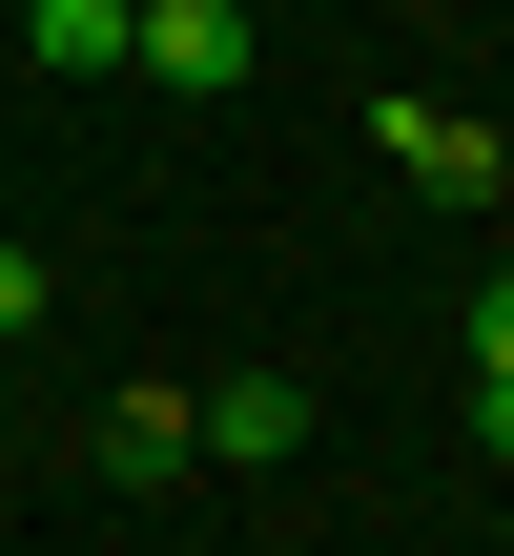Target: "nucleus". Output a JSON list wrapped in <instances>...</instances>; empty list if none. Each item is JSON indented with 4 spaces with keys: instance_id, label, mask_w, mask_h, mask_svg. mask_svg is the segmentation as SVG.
Returning <instances> with one entry per match:
<instances>
[{
    "instance_id": "f257e3e1",
    "label": "nucleus",
    "mask_w": 514,
    "mask_h": 556,
    "mask_svg": "<svg viewBox=\"0 0 514 556\" xmlns=\"http://www.w3.org/2000/svg\"><path fill=\"white\" fill-rule=\"evenodd\" d=\"M124 62H144V83H185V103H227V83H247V0H144V21H124Z\"/></svg>"
},
{
    "instance_id": "f03ea898",
    "label": "nucleus",
    "mask_w": 514,
    "mask_h": 556,
    "mask_svg": "<svg viewBox=\"0 0 514 556\" xmlns=\"http://www.w3.org/2000/svg\"><path fill=\"white\" fill-rule=\"evenodd\" d=\"M391 165H412L433 206H494V186H514V144L474 124V103H391Z\"/></svg>"
},
{
    "instance_id": "7ed1b4c3",
    "label": "nucleus",
    "mask_w": 514,
    "mask_h": 556,
    "mask_svg": "<svg viewBox=\"0 0 514 556\" xmlns=\"http://www.w3.org/2000/svg\"><path fill=\"white\" fill-rule=\"evenodd\" d=\"M206 454H227V475L309 454V392H288V371H227V392H206Z\"/></svg>"
},
{
    "instance_id": "20e7f679",
    "label": "nucleus",
    "mask_w": 514,
    "mask_h": 556,
    "mask_svg": "<svg viewBox=\"0 0 514 556\" xmlns=\"http://www.w3.org/2000/svg\"><path fill=\"white\" fill-rule=\"evenodd\" d=\"M185 454H206V392H124V413H103V475H124V495H165Z\"/></svg>"
},
{
    "instance_id": "39448f33",
    "label": "nucleus",
    "mask_w": 514,
    "mask_h": 556,
    "mask_svg": "<svg viewBox=\"0 0 514 556\" xmlns=\"http://www.w3.org/2000/svg\"><path fill=\"white\" fill-rule=\"evenodd\" d=\"M21 62H124V0H41V21H21Z\"/></svg>"
},
{
    "instance_id": "423d86ee",
    "label": "nucleus",
    "mask_w": 514,
    "mask_h": 556,
    "mask_svg": "<svg viewBox=\"0 0 514 556\" xmlns=\"http://www.w3.org/2000/svg\"><path fill=\"white\" fill-rule=\"evenodd\" d=\"M21 330H41V248H0V351H21Z\"/></svg>"
},
{
    "instance_id": "0eeeda50",
    "label": "nucleus",
    "mask_w": 514,
    "mask_h": 556,
    "mask_svg": "<svg viewBox=\"0 0 514 556\" xmlns=\"http://www.w3.org/2000/svg\"><path fill=\"white\" fill-rule=\"evenodd\" d=\"M124 21H144V0H124Z\"/></svg>"
}]
</instances>
